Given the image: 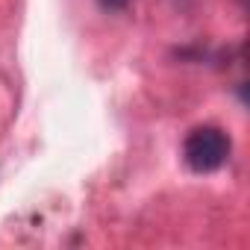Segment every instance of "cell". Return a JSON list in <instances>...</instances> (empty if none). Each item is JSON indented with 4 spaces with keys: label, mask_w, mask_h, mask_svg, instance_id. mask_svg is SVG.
I'll return each mask as SVG.
<instances>
[{
    "label": "cell",
    "mask_w": 250,
    "mask_h": 250,
    "mask_svg": "<svg viewBox=\"0 0 250 250\" xmlns=\"http://www.w3.org/2000/svg\"><path fill=\"white\" fill-rule=\"evenodd\" d=\"M130 3H133V0H97V6L103 12H124Z\"/></svg>",
    "instance_id": "cell-2"
},
{
    "label": "cell",
    "mask_w": 250,
    "mask_h": 250,
    "mask_svg": "<svg viewBox=\"0 0 250 250\" xmlns=\"http://www.w3.org/2000/svg\"><path fill=\"white\" fill-rule=\"evenodd\" d=\"M229 150L232 142L221 127H194L183 142V162L194 174H212L227 165Z\"/></svg>",
    "instance_id": "cell-1"
}]
</instances>
